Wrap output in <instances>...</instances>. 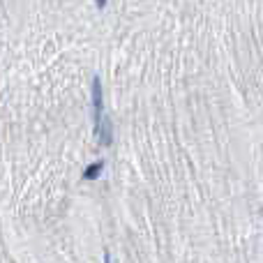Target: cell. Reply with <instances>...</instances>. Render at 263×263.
Segmentation results:
<instances>
[{
	"mask_svg": "<svg viewBox=\"0 0 263 263\" xmlns=\"http://www.w3.org/2000/svg\"><path fill=\"white\" fill-rule=\"evenodd\" d=\"M106 3H109V0H95V5H97L100 9H104V7H106Z\"/></svg>",
	"mask_w": 263,
	"mask_h": 263,
	"instance_id": "obj_4",
	"label": "cell"
},
{
	"mask_svg": "<svg viewBox=\"0 0 263 263\" xmlns=\"http://www.w3.org/2000/svg\"><path fill=\"white\" fill-rule=\"evenodd\" d=\"M102 171H104V162H92V164H88L86 171H83V180H97Z\"/></svg>",
	"mask_w": 263,
	"mask_h": 263,
	"instance_id": "obj_2",
	"label": "cell"
},
{
	"mask_svg": "<svg viewBox=\"0 0 263 263\" xmlns=\"http://www.w3.org/2000/svg\"><path fill=\"white\" fill-rule=\"evenodd\" d=\"M104 263H111V254H109V252H104Z\"/></svg>",
	"mask_w": 263,
	"mask_h": 263,
	"instance_id": "obj_5",
	"label": "cell"
},
{
	"mask_svg": "<svg viewBox=\"0 0 263 263\" xmlns=\"http://www.w3.org/2000/svg\"><path fill=\"white\" fill-rule=\"evenodd\" d=\"M97 134H100L102 143H104V145H111V141H114V134H111V123H109L106 118H104V125L97 129Z\"/></svg>",
	"mask_w": 263,
	"mask_h": 263,
	"instance_id": "obj_3",
	"label": "cell"
},
{
	"mask_svg": "<svg viewBox=\"0 0 263 263\" xmlns=\"http://www.w3.org/2000/svg\"><path fill=\"white\" fill-rule=\"evenodd\" d=\"M92 114H95V129L102 127V120H104V92H102V81L100 77L92 79Z\"/></svg>",
	"mask_w": 263,
	"mask_h": 263,
	"instance_id": "obj_1",
	"label": "cell"
}]
</instances>
